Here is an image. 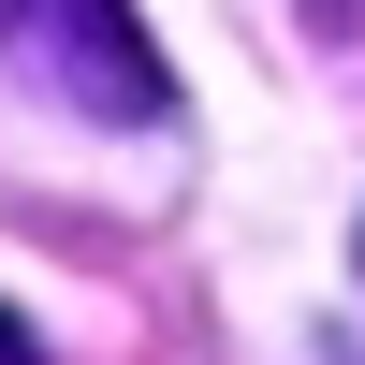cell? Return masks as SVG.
I'll list each match as a JSON object with an SVG mask.
<instances>
[{"instance_id":"2","label":"cell","mask_w":365,"mask_h":365,"mask_svg":"<svg viewBox=\"0 0 365 365\" xmlns=\"http://www.w3.org/2000/svg\"><path fill=\"white\" fill-rule=\"evenodd\" d=\"M0 365H44V336H29V322H15V307H0Z\"/></svg>"},{"instance_id":"1","label":"cell","mask_w":365,"mask_h":365,"mask_svg":"<svg viewBox=\"0 0 365 365\" xmlns=\"http://www.w3.org/2000/svg\"><path fill=\"white\" fill-rule=\"evenodd\" d=\"M0 73L58 117H103V132H161L175 73L132 29V0H0Z\"/></svg>"}]
</instances>
